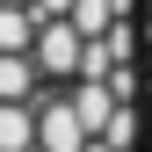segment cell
Instances as JSON below:
<instances>
[{
    "instance_id": "1",
    "label": "cell",
    "mask_w": 152,
    "mask_h": 152,
    "mask_svg": "<svg viewBox=\"0 0 152 152\" xmlns=\"http://www.w3.org/2000/svg\"><path fill=\"white\" fill-rule=\"evenodd\" d=\"M0 152H44L36 102H0Z\"/></svg>"
},
{
    "instance_id": "2",
    "label": "cell",
    "mask_w": 152,
    "mask_h": 152,
    "mask_svg": "<svg viewBox=\"0 0 152 152\" xmlns=\"http://www.w3.org/2000/svg\"><path fill=\"white\" fill-rule=\"evenodd\" d=\"M0 7H36V0H0Z\"/></svg>"
}]
</instances>
